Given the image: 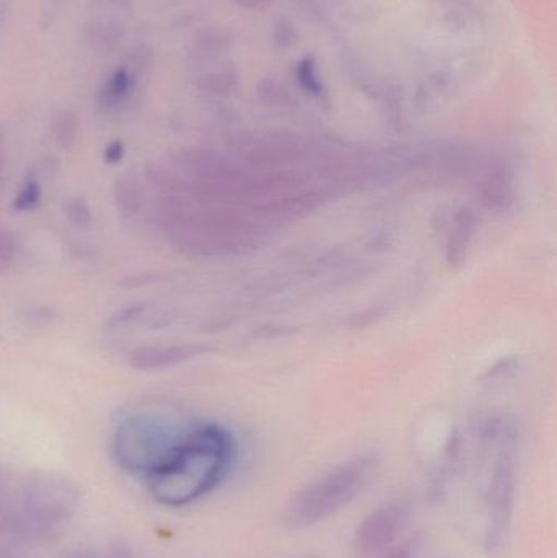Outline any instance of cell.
Instances as JSON below:
<instances>
[{"mask_svg":"<svg viewBox=\"0 0 557 558\" xmlns=\"http://www.w3.org/2000/svg\"><path fill=\"white\" fill-rule=\"evenodd\" d=\"M7 494L5 488H3L2 478H0V518H2L3 511H5L7 508Z\"/></svg>","mask_w":557,"mask_h":558,"instance_id":"7402d4cb","label":"cell"},{"mask_svg":"<svg viewBox=\"0 0 557 558\" xmlns=\"http://www.w3.org/2000/svg\"><path fill=\"white\" fill-rule=\"evenodd\" d=\"M235 85V75L231 71L215 72L206 75L199 82V88L208 95H225L231 92Z\"/></svg>","mask_w":557,"mask_h":558,"instance_id":"7c38bea8","label":"cell"},{"mask_svg":"<svg viewBox=\"0 0 557 558\" xmlns=\"http://www.w3.org/2000/svg\"><path fill=\"white\" fill-rule=\"evenodd\" d=\"M15 258V241L9 232L0 229V271L10 267Z\"/></svg>","mask_w":557,"mask_h":558,"instance_id":"2e32d148","label":"cell"},{"mask_svg":"<svg viewBox=\"0 0 557 558\" xmlns=\"http://www.w3.org/2000/svg\"><path fill=\"white\" fill-rule=\"evenodd\" d=\"M234 454V439L225 428L192 426L175 454L147 481L150 495L162 507H189L219 487Z\"/></svg>","mask_w":557,"mask_h":558,"instance_id":"6da1fadb","label":"cell"},{"mask_svg":"<svg viewBox=\"0 0 557 558\" xmlns=\"http://www.w3.org/2000/svg\"><path fill=\"white\" fill-rule=\"evenodd\" d=\"M235 2L249 10H261L267 7L270 0H235Z\"/></svg>","mask_w":557,"mask_h":558,"instance_id":"d6986e66","label":"cell"},{"mask_svg":"<svg viewBox=\"0 0 557 558\" xmlns=\"http://www.w3.org/2000/svg\"><path fill=\"white\" fill-rule=\"evenodd\" d=\"M198 353V348L185 347H166V348H137L130 354V366L137 371H157L166 367L175 366L183 363Z\"/></svg>","mask_w":557,"mask_h":558,"instance_id":"52a82bcc","label":"cell"},{"mask_svg":"<svg viewBox=\"0 0 557 558\" xmlns=\"http://www.w3.org/2000/svg\"><path fill=\"white\" fill-rule=\"evenodd\" d=\"M113 202L123 218H134L143 208V189L134 177L121 175L113 185Z\"/></svg>","mask_w":557,"mask_h":558,"instance_id":"9c48e42d","label":"cell"},{"mask_svg":"<svg viewBox=\"0 0 557 558\" xmlns=\"http://www.w3.org/2000/svg\"><path fill=\"white\" fill-rule=\"evenodd\" d=\"M105 162L111 163V166H114V163L121 162L124 157V146L121 141H114V143L108 144L107 147H105Z\"/></svg>","mask_w":557,"mask_h":558,"instance_id":"e0dca14e","label":"cell"},{"mask_svg":"<svg viewBox=\"0 0 557 558\" xmlns=\"http://www.w3.org/2000/svg\"><path fill=\"white\" fill-rule=\"evenodd\" d=\"M84 39L95 51H113L123 43L124 25L111 16H97L85 23Z\"/></svg>","mask_w":557,"mask_h":558,"instance_id":"ba28073f","label":"cell"},{"mask_svg":"<svg viewBox=\"0 0 557 558\" xmlns=\"http://www.w3.org/2000/svg\"><path fill=\"white\" fill-rule=\"evenodd\" d=\"M373 469L372 459L356 458L320 475L291 498L284 521L300 530L334 517L365 490Z\"/></svg>","mask_w":557,"mask_h":558,"instance_id":"3957f363","label":"cell"},{"mask_svg":"<svg viewBox=\"0 0 557 558\" xmlns=\"http://www.w3.org/2000/svg\"><path fill=\"white\" fill-rule=\"evenodd\" d=\"M3 160H5V130L0 126V172L3 169Z\"/></svg>","mask_w":557,"mask_h":558,"instance_id":"44dd1931","label":"cell"},{"mask_svg":"<svg viewBox=\"0 0 557 558\" xmlns=\"http://www.w3.org/2000/svg\"><path fill=\"white\" fill-rule=\"evenodd\" d=\"M146 312V305H130V307L123 308V311L117 312L113 317H110L108 328L117 330V328L130 327L134 322L140 320Z\"/></svg>","mask_w":557,"mask_h":558,"instance_id":"9a60e30c","label":"cell"},{"mask_svg":"<svg viewBox=\"0 0 557 558\" xmlns=\"http://www.w3.org/2000/svg\"><path fill=\"white\" fill-rule=\"evenodd\" d=\"M51 134L62 150H71L77 143L78 118L74 111L62 110L52 118Z\"/></svg>","mask_w":557,"mask_h":558,"instance_id":"8fae6325","label":"cell"},{"mask_svg":"<svg viewBox=\"0 0 557 558\" xmlns=\"http://www.w3.org/2000/svg\"><path fill=\"white\" fill-rule=\"evenodd\" d=\"M64 213L69 221L78 228H87L92 222V211L87 203L82 199H68L64 203Z\"/></svg>","mask_w":557,"mask_h":558,"instance_id":"5bb4252c","label":"cell"},{"mask_svg":"<svg viewBox=\"0 0 557 558\" xmlns=\"http://www.w3.org/2000/svg\"><path fill=\"white\" fill-rule=\"evenodd\" d=\"M39 199H41V189H39L38 183L29 180L22 186L19 195L13 198V209L16 213L33 211L39 205Z\"/></svg>","mask_w":557,"mask_h":558,"instance_id":"4fadbf2b","label":"cell"},{"mask_svg":"<svg viewBox=\"0 0 557 558\" xmlns=\"http://www.w3.org/2000/svg\"><path fill=\"white\" fill-rule=\"evenodd\" d=\"M516 501V465L509 452H504L494 465L486 492L487 530L489 549L499 546L509 530Z\"/></svg>","mask_w":557,"mask_h":558,"instance_id":"8992f818","label":"cell"},{"mask_svg":"<svg viewBox=\"0 0 557 558\" xmlns=\"http://www.w3.org/2000/svg\"><path fill=\"white\" fill-rule=\"evenodd\" d=\"M10 0H0V32L5 26L7 16H9Z\"/></svg>","mask_w":557,"mask_h":558,"instance_id":"ffe728a7","label":"cell"},{"mask_svg":"<svg viewBox=\"0 0 557 558\" xmlns=\"http://www.w3.org/2000/svg\"><path fill=\"white\" fill-rule=\"evenodd\" d=\"M186 432L189 428H177L156 416H131L114 432V461L131 475L149 481L175 454Z\"/></svg>","mask_w":557,"mask_h":558,"instance_id":"277c9868","label":"cell"},{"mask_svg":"<svg viewBox=\"0 0 557 558\" xmlns=\"http://www.w3.org/2000/svg\"><path fill=\"white\" fill-rule=\"evenodd\" d=\"M75 558H126V557H124L123 554L113 553V550H110V553H100V550H94V553L78 554V556Z\"/></svg>","mask_w":557,"mask_h":558,"instance_id":"ac0fdd59","label":"cell"},{"mask_svg":"<svg viewBox=\"0 0 557 558\" xmlns=\"http://www.w3.org/2000/svg\"><path fill=\"white\" fill-rule=\"evenodd\" d=\"M134 81H136V72L133 69L123 65L117 69L108 78L105 87L101 88L100 100L105 107H117L121 101L126 100L130 92L133 90Z\"/></svg>","mask_w":557,"mask_h":558,"instance_id":"30bf717a","label":"cell"},{"mask_svg":"<svg viewBox=\"0 0 557 558\" xmlns=\"http://www.w3.org/2000/svg\"><path fill=\"white\" fill-rule=\"evenodd\" d=\"M78 500V488L69 478L56 474L33 475L7 504L0 526L19 543L51 539L74 517Z\"/></svg>","mask_w":557,"mask_h":558,"instance_id":"7a4b0ae2","label":"cell"},{"mask_svg":"<svg viewBox=\"0 0 557 558\" xmlns=\"http://www.w3.org/2000/svg\"><path fill=\"white\" fill-rule=\"evenodd\" d=\"M409 510L402 504L375 508L356 527L355 553L360 558H385L408 536Z\"/></svg>","mask_w":557,"mask_h":558,"instance_id":"5b68a950","label":"cell"}]
</instances>
